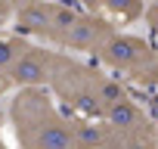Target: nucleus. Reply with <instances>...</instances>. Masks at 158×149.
<instances>
[{
  "label": "nucleus",
  "instance_id": "nucleus-1",
  "mask_svg": "<svg viewBox=\"0 0 158 149\" xmlns=\"http://www.w3.org/2000/svg\"><path fill=\"white\" fill-rule=\"evenodd\" d=\"M10 127L19 149H96L99 124L65 112L47 87H22L10 100Z\"/></svg>",
  "mask_w": 158,
  "mask_h": 149
},
{
  "label": "nucleus",
  "instance_id": "nucleus-2",
  "mask_svg": "<svg viewBox=\"0 0 158 149\" xmlns=\"http://www.w3.org/2000/svg\"><path fill=\"white\" fill-rule=\"evenodd\" d=\"M47 90L68 112L90 118V121H102L112 112V106L127 96L121 78L109 74L102 65H90L84 59H77L74 53H62V50H56Z\"/></svg>",
  "mask_w": 158,
  "mask_h": 149
},
{
  "label": "nucleus",
  "instance_id": "nucleus-3",
  "mask_svg": "<svg viewBox=\"0 0 158 149\" xmlns=\"http://www.w3.org/2000/svg\"><path fill=\"white\" fill-rule=\"evenodd\" d=\"M96 62L124 81H133L143 87H158V50L139 34L118 28L96 53Z\"/></svg>",
  "mask_w": 158,
  "mask_h": 149
},
{
  "label": "nucleus",
  "instance_id": "nucleus-4",
  "mask_svg": "<svg viewBox=\"0 0 158 149\" xmlns=\"http://www.w3.org/2000/svg\"><path fill=\"white\" fill-rule=\"evenodd\" d=\"M77 13L81 6L68 3V0H25L13 13V31L28 40L62 50L65 34L71 31Z\"/></svg>",
  "mask_w": 158,
  "mask_h": 149
},
{
  "label": "nucleus",
  "instance_id": "nucleus-5",
  "mask_svg": "<svg viewBox=\"0 0 158 149\" xmlns=\"http://www.w3.org/2000/svg\"><path fill=\"white\" fill-rule=\"evenodd\" d=\"M53 62H56V50L37 40L22 37L16 65H13V90L22 87H50V74H53Z\"/></svg>",
  "mask_w": 158,
  "mask_h": 149
},
{
  "label": "nucleus",
  "instance_id": "nucleus-6",
  "mask_svg": "<svg viewBox=\"0 0 158 149\" xmlns=\"http://www.w3.org/2000/svg\"><path fill=\"white\" fill-rule=\"evenodd\" d=\"M118 31V25L106 16H96V13H87L81 10L71 25V31L65 34V44H62V53H87V56H96L102 50V44Z\"/></svg>",
  "mask_w": 158,
  "mask_h": 149
},
{
  "label": "nucleus",
  "instance_id": "nucleus-7",
  "mask_svg": "<svg viewBox=\"0 0 158 149\" xmlns=\"http://www.w3.org/2000/svg\"><path fill=\"white\" fill-rule=\"evenodd\" d=\"M96 149H158V130L149 127H133V130H118L99 124V146Z\"/></svg>",
  "mask_w": 158,
  "mask_h": 149
},
{
  "label": "nucleus",
  "instance_id": "nucleus-8",
  "mask_svg": "<svg viewBox=\"0 0 158 149\" xmlns=\"http://www.w3.org/2000/svg\"><path fill=\"white\" fill-rule=\"evenodd\" d=\"M87 13L106 16L112 22H136L146 16V0H68Z\"/></svg>",
  "mask_w": 158,
  "mask_h": 149
},
{
  "label": "nucleus",
  "instance_id": "nucleus-9",
  "mask_svg": "<svg viewBox=\"0 0 158 149\" xmlns=\"http://www.w3.org/2000/svg\"><path fill=\"white\" fill-rule=\"evenodd\" d=\"M19 47H22V34L16 31H0V90L13 87V65H16V56H19Z\"/></svg>",
  "mask_w": 158,
  "mask_h": 149
},
{
  "label": "nucleus",
  "instance_id": "nucleus-10",
  "mask_svg": "<svg viewBox=\"0 0 158 149\" xmlns=\"http://www.w3.org/2000/svg\"><path fill=\"white\" fill-rule=\"evenodd\" d=\"M146 22H149V28L155 31V37H158V3H149L146 6V16H143Z\"/></svg>",
  "mask_w": 158,
  "mask_h": 149
},
{
  "label": "nucleus",
  "instance_id": "nucleus-11",
  "mask_svg": "<svg viewBox=\"0 0 158 149\" xmlns=\"http://www.w3.org/2000/svg\"><path fill=\"white\" fill-rule=\"evenodd\" d=\"M0 149H6V146H3V124H0Z\"/></svg>",
  "mask_w": 158,
  "mask_h": 149
},
{
  "label": "nucleus",
  "instance_id": "nucleus-12",
  "mask_svg": "<svg viewBox=\"0 0 158 149\" xmlns=\"http://www.w3.org/2000/svg\"><path fill=\"white\" fill-rule=\"evenodd\" d=\"M13 3H16V6H19V3H25V0H13Z\"/></svg>",
  "mask_w": 158,
  "mask_h": 149
}]
</instances>
